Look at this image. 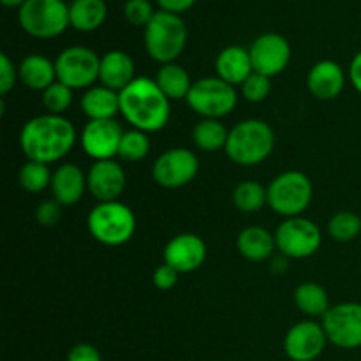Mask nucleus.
I'll use <instances>...</instances> for the list:
<instances>
[{
  "label": "nucleus",
  "mask_w": 361,
  "mask_h": 361,
  "mask_svg": "<svg viewBox=\"0 0 361 361\" xmlns=\"http://www.w3.org/2000/svg\"><path fill=\"white\" fill-rule=\"evenodd\" d=\"M56 81L67 85L73 90H88L99 80L101 59L87 46H69L55 60Z\"/></svg>",
  "instance_id": "1a4fd4ad"
},
{
  "label": "nucleus",
  "mask_w": 361,
  "mask_h": 361,
  "mask_svg": "<svg viewBox=\"0 0 361 361\" xmlns=\"http://www.w3.org/2000/svg\"><path fill=\"white\" fill-rule=\"evenodd\" d=\"M328 233L335 242H353L361 233V217L353 212H338L328 222Z\"/></svg>",
  "instance_id": "2f4dec72"
},
{
  "label": "nucleus",
  "mask_w": 361,
  "mask_h": 361,
  "mask_svg": "<svg viewBox=\"0 0 361 361\" xmlns=\"http://www.w3.org/2000/svg\"><path fill=\"white\" fill-rule=\"evenodd\" d=\"M134 60L130 55L120 49L104 53L101 56V71H99V81L104 87L111 88L115 92H122L129 87L136 76H134Z\"/></svg>",
  "instance_id": "aec40b11"
},
{
  "label": "nucleus",
  "mask_w": 361,
  "mask_h": 361,
  "mask_svg": "<svg viewBox=\"0 0 361 361\" xmlns=\"http://www.w3.org/2000/svg\"><path fill=\"white\" fill-rule=\"evenodd\" d=\"M185 21L178 14L157 11L145 27V49L148 56L159 63H173L187 46Z\"/></svg>",
  "instance_id": "20e7f679"
},
{
  "label": "nucleus",
  "mask_w": 361,
  "mask_h": 361,
  "mask_svg": "<svg viewBox=\"0 0 361 361\" xmlns=\"http://www.w3.org/2000/svg\"><path fill=\"white\" fill-rule=\"evenodd\" d=\"M90 235L106 247H120L133 238L136 215L122 201H104L90 210L87 219Z\"/></svg>",
  "instance_id": "39448f33"
},
{
  "label": "nucleus",
  "mask_w": 361,
  "mask_h": 361,
  "mask_svg": "<svg viewBox=\"0 0 361 361\" xmlns=\"http://www.w3.org/2000/svg\"><path fill=\"white\" fill-rule=\"evenodd\" d=\"M155 13L157 11H154L150 0H126V4H123V18L133 27L145 28L150 23Z\"/></svg>",
  "instance_id": "f704fd0d"
},
{
  "label": "nucleus",
  "mask_w": 361,
  "mask_h": 361,
  "mask_svg": "<svg viewBox=\"0 0 361 361\" xmlns=\"http://www.w3.org/2000/svg\"><path fill=\"white\" fill-rule=\"evenodd\" d=\"M25 2H27V0H2V4L6 7H18V9H20Z\"/></svg>",
  "instance_id": "79ce46f5"
},
{
  "label": "nucleus",
  "mask_w": 361,
  "mask_h": 361,
  "mask_svg": "<svg viewBox=\"0 0 361 361\" xmlns=\"http://www.w3.org/2000/svg\"><path fill=\"white\" fill-rule=\"evenodd\" d=\"M197 171L200 161L194 152L187 148H171L159 155L152 168V176L155 183L164 189H180L192 182Z\"/></svg>",
  "instance_id": "f8f14e48"
},
{
  "label": "nucleus",
  "mask_w": 361,
  "mask_h": 361,
  "mask_svg": "<svg viewBox=\"0 0 361 361\" xmlns=\"http://www.w3.org/2000/svg\"><path fill=\"white\" fill-rule=\"evenodd\" d=\"M328 342L341 349L361 348V303L344 302L330 307L323 316Z\"/></svg>",
  "instance_id": "9b49d317"
},
{
  "label": "nucleus",
  "mask_w": 361,
  "mask_h": 361,
  "mask_svg": "<svg viewBox=\"0 0 361 361\" xmlns=\"http://www.w3.org/2000/svg\"><path fill=\"white\" fill-rule=\"evenodd\" d=\"M236 249L245 259L261 263V261H267L277 249L275 235H271L268 229L261 228V226H249L240 231L238 238H236Z\"/></svg>",
  "instance_id": "5701e85b"
},
{
  "label": "nucleus",
  "mask_w": 361,
  "mask_h": 361,
  "mask_svg": "<svg viewBox=\"0 0 361 361\" xmlns=\"http://www.w3.org/2000/svg\"><path fill=\"white\" fill-rule=\"evenodd\" d=\"M16 80H20L18 76V67L14 66L13 60L2 53L0 55V94L7 95L16 85Z\"/></svg>",
  "instance_id": "e433bc0d"
},
{
  "label": "nucleus",
  "mask_w": 361,
  "mask_h": 361,
  "mask_svg": "<svg viewBox=\"0 0 361 361\" xmlns=\"http://www.w3.org/2000/svg\"><path fill=\"white\" fill-rule=\"evenodd\" d=\"M178 277L180 274L175 270V268L162 263L161 267L155 268L154 275H152V281H154V286L157 289H161V291H169V289H173L176 286Z\"/></svg>",
  "instance_id": "4c0bfd02"
},
{
  "label": "nucleus",
  "mask_w": 361,
  "mask_h": 361,
  "mask_svg": "<svg viewBox=\"0 0 361 361\" xmlns=\"http://www.w3.org/2000/svg\"><path fill=\"white\" fill-rule=\"evenodd\" d=\"M328 337L323 324L302 321L289 328L284 338V351L291 361H314L323 355Z\"/></svg>",
  "instance_id": "2eb2a0df"
},
{
  "label": "nucleus",
  "mask_w": 361,
  "mask_h": 361,
  "mask_svg": "<svg viewBox=\"0 0 361 361\" xmlns=\"http://www.w3.org/2000/svg\"><path fill=\"white\" fill-rule=\"evenodd\" d=\"M349 80H351L356 92L361 94V49L356 53L355 59L351 60V66H349Z\"/></svg>",
  "instance_id": "a19ab883"
},
{
  "label": "nucleus",
  "mask_w": 361,
  "mask_h": 361,
  "mask_svg": "<svg viewBox=\"0 0 361 361\" xmlns=\"http://www.w3.org/2000/svg\"><path fill=\"white\" fill-rule=\"evenodd\" d=\"M108 6L104 0H73L69 4L71 27L80 32H94L106 21Z\"/></svg>",
  "instance_id": "393cba45"
},
{
  "label": "nucleus",
  "mask_w": 361,
  "mask_h": 361,
  "mask_svg": "<svg viewBox=\"0 0 361 361\" xmlns=\"http://www.w3.org/2000/svg\"><path fill=\"white\" fill-rule=\"evenodd\" d=\"M76 129L63 115L34 116L28 120L20 133V148L27 161L53 164L71 154L76 145Z\"/></svg>",
  "instance_id": "f257e3e1"
},
{
  "label": "nucleus",
  "mask_w": 361,
  "mask_h": 361,
  "mask_svg": "<svg viewBox=\"0 0 361 361\" xmlns=\"http://www.w3.org/2000/svg\"><path fill=\"white\" fill-rule=\"evenodd\" d=\"M345 87V74L334 60H321L307 76V88L319 101H334Z\"/></svg>",
  "instance_id": "a211bd4d"
},
{
  "label": "nucleus",
  "mask_w": 361,
  "mask_h": 361,
  "mask_svg": "<svg viewBox=\"0 0 361 361\" xmlns=\"http://www.w3.org/2000/svg\"><path fill=\"white\" fill-rule=\"evenodd\" d=\"M185 101L189 108L203 118L221 120L236 108L238 92L236 87L219 76H208L194 81Z\"/></svg>",
  "instance_id": "6e6552de"
},
{
  "label": "nucleus",
  "mask_w": 361,
  "mask_h": 361,
  "mask_svg": "<svg viewBox=\"0 0 361 361\" xmlns=\"http://www.w3.org/2000/svg\"><path fill=\"white\" fill-rule=\"evenodd\" d=\"M67 361H102L101 353L92 344H78L67 355Z\"/></svg>",
  "instance_id": "58836bf2"
},
{
  "label": "nucleus",
  "mask_w": 361,
  "mask_h": 361,
  "mask_svg": "<svg viewBox=\"0 0 361 361\" xmlns=\"http://www.w3.org/2000/svg\"><path fill=\"white\" fill-rule=\"evenodd\" d=\"M73 104V88L55 81L51 87L42 92V106L51 115H63Z\"/></svg>",
  "instance_id": "473e14b6"
},
{
  "label": "nucleus",
  "mask_w": 361,
  "mask_h": 361,
  "mask_svg": "<svg viewBox=\"0 0 361 361\" xmlns=\"http://www.w3.org/2000/svg\"><path fill=\"white\" fill-rule=\"evenodd\" d=\"M207 259V243L194 233L176 235L166 243L164 263L175 268L180 275L192 274Z\"/></svg>",
  "instance_id": "f3484780"
},
{
  "label": "nucleus",
  "mask_w": 361,
  "mask_h": 361,
  "mask_svg": "<svg viewBox=\"0 0 361 361\" xmlns=\"http://www.w3.org/2000/svg\"><path fill=\"white\" fill-rule=\"evenodd\" d=\"M217 76L233 87H242L243 81L254 73L249 49L242 46H228L222 49L215 60Z\"/></svg>",
  "instance_id": "412c9836"
},
{
  "label": "nucleus",
  "mask_w": 361,
  "mask_h": 361,
  "mask_svg": "<svg viewBox=\"0 0 361 361\" xmlns=\"http://www.w3.org/2000/svg\"><path fill=\"white\" fill-rule=\"evenodd\" d=\"M150 154V140L148 134L143 130L130 129L123 133L122 141H120L118 157L127 162L143 161Z\"/></svg>",
  "instance_id": "7c9ffc66"
},
{
  "label": "nucleus",
  "mask_w": 361,
  "mask_h": 361,
  "mask_svg": "<svg viewBox=\"0 0 361 361\" xmlns=\"http://www.w3.org/2000/svg\"><path fill=\"white\" fill-rule=\"evenodd\" d=\"M270 80L271 78H268V76H264V74H259L254 71V73L250 74L245 81H243L242 87H240L242 88L243 99L249 102H254V104H257V102H263L271 92V81Z\"/></svg>",
  "instance_id": "72a5a7b5"
},
{
  "label": "nucleus",
  "mask_w": 361,
  "mask_h": 361,
  "mask_svg": "<svg viewBox=\"0 0 361 361\" xmlns=\"http://www.w3.org/2000/svg\"><path fill=\"white\" fill-rule=\"evenodd\" d=\"M120 113L133 129L159 133L168 126L171 104L155 80L141 76L120 92Z\"/></svg>",
  "instance_id": "f03ea898"
},
{
  "label": "nucleus",
  "mask_w": 361,
  "mask_h": 361,
  "mask_svg": "<svg viewBox=\"0 0 361 361\" xmlns=\"http://www.w3.org/2000/svg\"><path fill=\"white\" fill-rule=\"evenodd\" d=\"M155 83L159 85L162 94H164L169 101L187 99L190 88H192V81H190L189 73L175 62L161 66L157 76H155Z\"/></svg>",
  "instance_id": "a878e982"
},
{
  "label": "nucleus",
  "mask_w": 361,
  "mask_h": 361,
  "mask_svg": "<svg viewBox=\"0 0 361 361\" xmlns=\"http://www.w3.org/2000/svg\"><path fill=\"white\" fill-rule=\"evenodd\" d=\"M51 176L53 173L49 171L48 164H42V162H35V161H27L23 166H21L18 180H20V185L23 187L27 192L39 194L51 185Z\"/></svg>",
  "instance_id": "c756f323"
},
{
  "label": "nucleus",
  "mask_w": 361,
  "mask_h": 361,
  "mask_svg": "<svg viewBox=\"0 0 361 361\" xmlns=\"http://www.w3.org/2000/svg\"><path fill=\"white\" fill-rule=\"evenodd\" d=\"M274 147V129L264 120L249 118L229 130L224 150L235 164L256 166L270 157Z\"/></svg>",
  "instance_id": "7ed1b4c3"
},
{
  "label": "nucleus",
  "mask_w": 361,
  "mask_h": 361,
  "mask_svg": "<svg viewBox=\"0 0 361 361\" xmlns=\"http://www.w3.org/2000/svg\"><path fill=\"white\" fill-rule=\"evenodd\" d=\"M233 204L243 214H256L268 204V189L256 180H245L233 190Z\"/></svg>",
  "instance_id": "c85d7f7f"
},
{
  "label": "nucleus",
  "mask_w": 361,
  "mask_h": 361,
  "mask_svg": "<svg viewBox=\"0 0 361 361\" xmlns=\"http://www.w3.org/2000/svg\"><path fill=\"white\" fill-rule=\"evenodd\" d=\"M295 303L300 312L310 317H323L330 310L326 289L317 282H303L295 291Z\"/></svg>",
  "instance_id": "bb28decb"
},
{
  "label": "nucleus",
  "mask_w": 361,
  "mask_h": 361,
  "mask_svg": "<svg viewBox=\"0 0 361 361\" xmlns=\"http://www.w3.org/2000/svg\"><path fill=\"white\" fill-rule=\"evenodd\" d=\"M53 200L59 201L62 207H73L83 197L85 190H88L87 175L76 164H62L53 171L51 185Z\"/></svg>",
  "instance_id": "6ab92c4d"
},
{
  "label": "nucleus",
  "mask_w": 361,
  "mask_h": 361,
  "mask_svg": "<svg viewBox=\"0 0 361 361\" xmlns=\"http://www.w3.org/2000/svg\"><path fill=\"white\" fill-rule=\"evenodd\" d=\"M323 235L316 222L305 217L286 219L275 231V245L282 256L305 259L319 250Z\"/></svg>",
  "instance_id": "9d476101"
},
{
  "label": "nucleus",
  "mask_w": 361,
  "mask_h": 361,
  "mask_svg": "<svg viewBox=\"0 0 361 361\" xmlns=\"http://www.w3.org/2000/svg\"><path fill=\"white\" fill-rule=\"evenodd\" d=\"M88 192L99 201H118L127 185V175L116 161H95L87 173Z\"/></svg>",
  "instance_id": "dca6fc26"
},
{
  "label": "nucleus",
  "mask_w": 361,
  "mask_h": 361,
  "mask_svg": "<svg viewBox=\"0 0 361 361\" xmlns=\"http://www.w3.org/2000/svg\"><path fill=\"white\" fill-rule=\"evenodd\" d=\"M314 187L302 171H284L268 185V207L286 219L300 217L310 207Z\"/></svg>",
  "instance_id": "0eeeda50"
},
{
  "label": "nucleus",
  "mask_w": 361,
  "mask_h": 361,
  "mask_svg": "<svg viewBox=\"0 0 361 361\" xmlns=\"http://www.w3.org/2000/svg\"><path fill=\"white\" fill-rule=\"evenodd\" d=\"M250 60L256 73L274 78L288 67L291 60V46L288 39L275 32L261 34L249 48Z\"/></svg>",
  "instance_id": "ddd939ff"
},
{
  "label": "nucleus",
  "mask_w": 361,
  "mask_h": 361,
  "mask_svg": "<svg viewBox=\"0 0 361 361\" xmlns=\"http://www.w3.org/2000/svg\"><path fill=\"white\" fill-rule=\"evenodd\" d=\"M229 130L221 120L203 118L192 130L194 145L203 152H219L226 148Z\"/></svg>",
  "instance_id": "cd10ccee"
},
{
  "label": "nucleus",
  "mask_w": 361,
  "mask_h": 361,
  "mask_svg": "<svg viewBox=\"0 0 361 361\" xmlns=\"http://www.w3.org/2000/svg\"><path fill=\"white\" fill-rule=\"evenodd\" d=\"M62 219V204L55 200L42 201L35 210V221L44 228H51V226L59 224Z\"/></svg>",
  "instance_id": "c9c22d12"
},
{
  "label": "nucleus",
  "mask_w": 361,
  "mask_h": 361,
  "mask_svg": "<svg viewBox=\"0 0 361 361\" xmlns=\"http://www.w3.org/2000/svg\"><path fill=\"white\" fill-rule=\"evenodd\" d=\"M123 133L118 122L113 120H88L81 133V147L85 154L94 161H109L115 155H118L120 141Z\"/></svg>",
  "instance_id": "4468645a"
},
{
  "label": "nucleus",
  "mask_w": 361,
  "mask_h": 361,
  "mask_svg": "<svg viewBox=\"0 0 361 361\" xmlns=\"http://www.w3.org/2000/svg\"><path fill=\"white\" fill-rule=\"evenodd\" d=\"M18 76H20L21 83L30 90L44 92L56 81L55 62H51L48 56L37 55V53L28 55L18 66Z\"/></svg>",
  "instance_id": "b1692460"
},
{
  "label": "nucleus",
  "mask_w": 361,
  "mask_h": 361,
  "mask_svg": "<svg viewBox=\"0 0 361 361\" xmlns=\"http://www.w3.org/2000/svg\"><path fill=\"white\" fill-rule=\"evenodd\" d=\"M80 106L88 120H113L120 113V94L104 85H94L85 90Z\"/></svg>",
  "instance_id": "4be33fe9"
},
{
  "label": "nucleus",
  "mask_w": 361,
  "mask_h": 361,
  "mask_svg": "<svg viewBox=\"0 0 361 361\" xmlns=\"http://www.w3.org/2000/svg\"><path fill=\"white\" fill-rule=\"evenodd\" d=\"M194 4H196V0H157L159 11L178 14V16L182 13H187L189 9H192Z\"/></svg>",
  "instance_id": "ea45409f"
},
{
  "label": "nucleus",
  "mask_w": 361,
  "mask_h": 361,
  "mask_svg": "<svg viewBox=\"0 0 361 361\" xmlns=\"http://www.w3.org/2000/svg\"><path fill=\"white\" fill-rule=\"evenodd\" d=\"M20 27L35 39H55L71 27L69 4L63 0H27L18 9Z\"/></svg>",
  "instance_id": "423d86ee"
}]
</instances>
